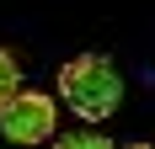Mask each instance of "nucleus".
I'll return each instance as SVG.
<instances>
[{"label":"nucleus","mask_w":155,"mask_h":149,"mask_svg":"<svg viewBox=\"0 0 155 149\" xmlns=\"http://www.w3.org/2000/svg\"><path fill=\"white\" fill-rule=\"evenodd\" d=\"M59 149H107V138L91 133V128H80V133H59Z\"/></svg>","instance_id":"20e7f679"},{"label":"nucleus","mask_w":155,"mask_h":149,"mask_svg":"<svg viewBox=\"0 0 155 149\" xmlns=\"http://www.w3.org/2000/svg\"><path fill=\"white\" fill-rule=\"evenodd\" d=\"M54 117H59V106L43 90H11L0 101V133L11 144H43V138H54Z\"/></svg>","instance_id":"f03ea898"},{"label":"nucleus","mask_w":155,"mask_h":149,"mask_svg":"<svg viewBox=\"0 0 155 149\" xmlns=\"http://www.w3.org/2000/svg\"><path fill=\"white\" fill-rule=\"evenodd\" d=\"M59 96L86 122H102L123 106V74L112 69L107 53H80V59H70L59 69Z\"/></svg>","instance_id":"f257e3e1"},{"label":"nucleus","mask_w":155,"mask_h":149,"mask_svg":"<svg viewBox=\"0 0 155 149\" xmlns=\"http://www.w3.org/2000/svg\"><path fill=\"white\" fill-rule=\"evenodd\" d=\"M11 90H21V64H16L5 48H0V101H5Z\"/></svg>","instance_id":"7ed1b4c3"}]
</instances>
